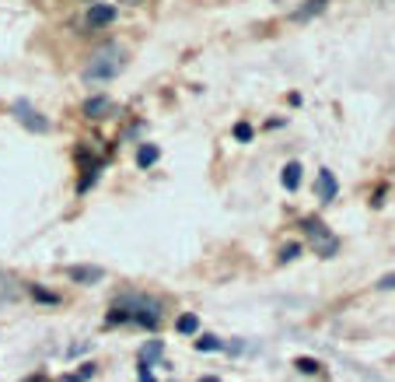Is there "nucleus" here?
I'll list each match as a JSON object with an SVG mask.
<instances>
[{
	"label": "nucleus",
	"mask_w": 395,
	"mask_h": 382,
	"mask_svg": "<svg viewBox=\"0 0 395 382\" xmlns=\"http://www.w3.org/2000/svg\"><path fill=\"white\" fill-rule=\"evenodd\" d=\"M123 64H126V57H123L119 46H102V49H95V57H91L88 67H84V81H88V84H95V81H112V78L123 71Z\"/></svg>",
	"instance_id": "f257e3e1"
},
{
	"label": "nucleus",
	"mask_w": 395,
	"mask_h": 382,
	"mask_svg": "<svg viewBox=\"0 0 395 382\" xmlns=\"http://www.w3.org/2000/svg\"><path fill=\"white\" fill-rule=\"evenodd\" d=\"M116 309H123L126 319L137 322V326H151L154 330L161 322V305H157V298H147V295H123Z\"/></svg>",
	"instance_id": "f03ea898"
},
{
	"label": "nucleus",
	"mask_w": 395,
	"mask_h": 382,
	"mask_svg": "<svg viewBox=\"0 0 395 382\" xmlns=\"http://www.w3.org/2000/svg\"><path fill=\"white\" fill-rule=\"evenodd\" d=\"M301 225H305V232L311 235V249H315L318 256H336V253H340V239L329 232L325 221H318V217H305Z\"/></svg>",
	"instance_id": "7ed1b4c3"
},
{
	"label": "nucleus",
	"mask_w": 395,
	"mask_h": 382,
	"mask_svg": "<svg viewBox=\"0 0 395 382\" xmlns=\"http://www.w3.org/2000/svg\"><path fill=\"white\" fill-rule=\"evenodd\" d=\"M11 116H15L25 130H32V134H46V130H49V120L39 113L28 98H15V102H11Z\"/></svg>",
	"instance_id": "20e7f679"
},
{
	"label": "nucleus",
	"mask_w": 395,
	"mask_h": 382,
	"mask_svg": "<svg viewBox=\"0 0 395 382\" xmlns=\"http://www.w3.org/2000/svg\"><path fill=\"white\" fill-rule=\"evenodd\" d=\"M336 193H340V183H336V176H332L329 169H318V179H315V197H318L322 203H332V200H336Z\"/></svg>",
	"instance_id": "39448f33"
},
{
	"label": "nucleus",
	"mask_w": 395,
	"mask_h": 382,
	"mask_svg": "<svg viewBox=\"0 0 395 382\" xmlns=\"http://www.w3.org/2000/svg\"><path fill=\"white\" fill-rule=\"evenodd\" d=\"M67 278L74 284H95V281L105 278V270L102 266H81V263H74V266H67Z\"/></svg>",
	"instance_id": "423d86ee"
},
{
	"label": "nucleus",
	"mask_w": 395,
	"mask_h": 382,
	"mask_svg": "<svg viewBox=\"0 0 395 382\" xmlns=\"http://www.w3.org/2000/svg\"><path fill=\"white\" fill-rule=\"evenodd\" d=\"M84 21H88L91 28H102V25H108V21H116V8H112V4H91Z\"/></svg>",
	"instance_id": "0eeeda50"
},
{
	"label": "nucleus",
	"mask_w": 395,
	"mask_h": 382,
	"mask_svg": "<svg viewBox=\"0 0 395 382\" xmlns=\"http://www.w3.org/2000/svg\"><path fill=\"white\" fill-rule=\"evenodd\" d=\"M280 183H284V190H291V193L301 186V165H298V161H287L284 172H280Z\"/></svg>",
	"instance_id": "6e6552de"
},
{
	"label": "nucleus",
	"mask_w": 395,
	"mask_h": 382,
	"mask_svg": "<svg viewBox=\"0 0 395 382\" xmlns=\"http://www.w3.org/2000/svg\"><path fill=\"white\" fill-rule=\"evenodd\" d=\"M161 354H164V344H161V340L144 344V347H140V368H151L154 361H161Z\"/></svg>",
	"instance_id": "1a4fd4ad"
},
{
	"label": "nucleus",
	"mask_w": 395,
	"mask_h": 382,
	"mask_svg": "<svg viewBox=\"0 0 395 382\" xmlns=\"http://www.w3.org/2000/svg\"><path fill=\"white\" fill-rule=\"evenodd\" d=\"M157 158H161L157 144H140V147H137V165H140V169H151Z\"/></svg>",
	"instance_id": "9d476101"
},
{
	"label": "nucleus",
	"mask_w": 395,
	"mask_h": 382,
	"mask_svg": "<svg viewBox=\"0 0 395 382\" xmlns=\"http://www.w3.org/2000/svg\"><path fill=\"white\" fill-rule=\"evenodd\" d=\"M322 11H325V0H305V8H298L291 18L294 21H308L311 15H322Z\"/></svg>",
	"instance_id": "9b49d317"
},
{
	"label": "nucleus",
	"mask_w": 395,
	"mask_h": 382,
	"mask_svg": "<svg viewBox=\"0 0 395 382\" xmlns=\"http://www.w3.org/2000/svg\"><path fill=\"white\" fill-rule=\"evenodd\" d=\"M105 109H108V98H102V95H98V98H88V102H84L81 113H84L88 120H95V116H102V113H105Z\"/></svg>",
	"instance_id": "f8f14e48"
},
{
	"label": "nucleus",
	"mask_w": 395,
	"mask_h": 382,
	"mask_svg": "<svg viewBox=\"0 0 395 382\" xmlns=\"http://www.w3.org/2000/svg\"><path fill=\"white\" fill-rule=\"evenodd\" d=\"M175 330H179V334H196V330H200V319H196L193 312H186V316H179Z\"/></svg>",
	"instance_id": "ddd939ff"
},
{
	"label": "nucleus",
	"mask_w": 395,
	"mask_h": 382,
	"mask_svg": "<svg viewBox=\"0 0 395 382\" xmlns=\"http://www.w3.org/2000/svg\"><path fill=\"white\" fill-rule=\"evenodd\" d=\"M294 368L305 372V375H318L322 372V361H315V358H294Z\"/></svg>",
	"instance_id": "4468645a"
},
{
	"label": "nucleus",
	"mask_w": 395,
	"mask_h": 382,
	"mask_svg": "<svg viewBox=\"0 0 395 382\" xmlns=\"http://www.w3.org/2000/svg\"><path fill=\"white\" fill-rule=\"evenodd\" d=\"M91 375H95V365H81V368H77L74 375H64L60 382H88Z\"/></svg>",
	"instance_id": "2eb2a0df"
},
{
	"label": "nucleus",
	"mask_w": 395,
	"mask_h": 382,
	"mask_svg": "<svg viewBox=\"0 0 395 382\" xmlns=\"http://www.w3.org/2000/svg\"><path fill=\"white\" fill-rule=\"evenodd\" d=\"M220 347H224V344H220L213 334H206V337H200V340H196V351H203V354H206V351H220Z\"/></svg>",
	"instance_id": "dca6fc26"
},
{
	"label": "nucleus",
	"mask_w": 395,
	"mask_h": 382,
	"mask_svg": "<svg viewBox=\"0 0 395 382\" xmlns=\"http://www.w3.org/2000/svg\"><path fill=\"white\" fill-rule=\"evenodd\" d=\"M235 137H238L242 144H249V140L256 137V130H252V123H235Z\"/></svg>",
	"instance_id": "f3484780"
},
{
	"label": "nucleus",
	"mask_w": 395,
	"mask_h": 382,
	"mask_svg": "<svg viewBox=\"0 0 395 382\" xmlns=\"http://www.w3.org/2000/svg\"><path fill=\"white\" fill-rule=\"evenodd\" d=\"M298 253H301V242H291V246H284V249H280V263H291V260H298Z\"/></svg>",
	"instance_id": "a211bd4d"
},
{
	"label": "nucleus",
	"mask_w": 395,
	"mask_h": 382,
	"mask_svg": "<svg viewBox=\"0 0 395 382\" xmlns=\"http://www.w3.org/2000/svg\"><path fill=\"white\" fill-rule=\"evenodd\" d=\"M32 295H35L39 302H49V305L60 302V295H52V291H46V288H32Z\"/></svg>",
	"instance_id": "6ab92c4d"
},
{
	"label": "nucleus",
	"mask_w": 395,
	"mask_h": 382,
	"mask_svg": "<svg viewBox=\"0 0 395 382\" xmlns=\"http://www.w3.org/2000/svg\"><path fill=\"white\" fill-rule=\"evenodd\" d=\"M378 288H381V291H395V274H385V278L378 281Z\"/></svg>",
	"instance_id": "aec40b11"
},
{
	"label": "nucleus",
	"mask_w": 395,
	"mask_h": 382,
	"mask_svg": "<svg viewBox=\"0 0 395 382\" xmlns=\"http://www.w3.org/2000/svg\"><path fill=\"white\" fill-rule=\"evenodd\" d=\"M137 379H140V382H157V379H154L147 368H140V372H137Z\"/></svg>",
	"instance_id": "412c9836"
},
{
	"label": "nucleus",
	"mask_w": 395,
	"mask_h": 382,
	"mask_svg": "<svg viewBox=\"0 0 395 382\" xmlns=\"http://www.w3.org/2000/svg\"><path fill=\"white\" fill-rule=\"evenodd\" d=\"M25 382H52V379H49V375H28Z\"/></svg>",
	"instance_id": "4be33fe9"
},
{
	"label": "nucleus",
	"mask_w": 395,
	"mask_h": 382,
	"mask_svg": "<svg viewBox=\"0 0 395 382\" xmlns=\"http://www.w3.org/2000/svg\"><path fill=\"white\" fill-rule=\"evenodd\" d=\"M200 382H220V379H217V375H206V379H200Z\"/></svg>",
	"instance_id": "5701e85b"
},
{
	"label": "nucleus",
	"mask_w": 395,
	"mask_h": 382,
	"mask_svg": "<svg viewBox=\"0 0 395 382\" xmlns=\"http://www.w3.org/2000/svg\"><path fill=\"white\" fill-rule=\"evenodd\" d=\"M130 4H140V0H130Z\"/></svg>",
	"instance_id": "b1692460"
},
{
	"label": "nucleus",
	"mask_w": 395,
	"mask_h": 382,
	"mask_svg": "<svg viewBox=\"0 0 395 382\" xmlns=\"http://www.w3.org/2000/svg\"><path fill=\"white\" fill-rule=\"evenodd\" d=\"M91 4H98V0H91Z\"/></svg>",
	"instance_id": "393cba45"
}]
</instances>
